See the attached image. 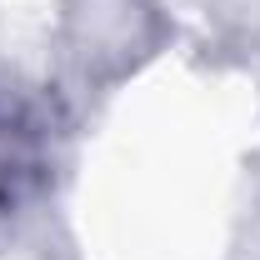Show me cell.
<instances>
[{
  "label": "cell",
  "instance_id": "6da1fadb",
  "mask_svg": "<svg viewBox=\"0 0 260 260\" xmlns=\"http://www.w3.org/2000/svg\"><path fill=\"white\" fill-rule=\"evenodd\" d=\"M165 35L160 0H65L60 60L75 90H100L155 55Z\"/></svg>",
  "mask_w": 260,
  "mask_h": 260
}]
</instances>
